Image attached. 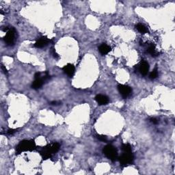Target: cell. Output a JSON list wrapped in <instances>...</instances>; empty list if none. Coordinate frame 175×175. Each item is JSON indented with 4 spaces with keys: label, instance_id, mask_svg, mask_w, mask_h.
<instances>
[{
    "label": "cell",
    "instance_id": "6da1fadb",
    "mask_svg": "<svg viewBox=\"0 0 175 175\" xmlns=\"http://www.w3.org/2000/svg\"><path fill=\"white\" fill-rule=\"evenodd\" d=\"M36 148V143L33 140H24L21 141L16 146V154H21L23 152L32 151Z\"/></svg>",
    "mask_w": 175,
    "mask_h": 175
},
{
    "label": "cell",
    "instance_id": "7a4b0ae2",
    "mask_svg": "<svg viewBox=\"0 0 175 175\" xmlns=\"http://www.w3.org/2000/svg\"><path fill=\"white\" fill-rule=\"evenodd\" d=\"M60 149V144L58 143H53L51 144H48L46 146L43 147L40 153L41 154L43 160L49 159L53 154L57 153Z\"/></svg>",
    "mask_w": 175,
    "mask_h": 175
},
{
    "label": "cell",
    "instance_id": "3957f363",
    "mask_svg": "<svg viewBox=\"0 0 175 175\" xmlns=\"http://www.w3.org/2000/svg\"><path fill=\"white\" fill-rule=\"evenodd\" d=\"M103 152L105 155L111 161H114L118 158V151L116 147L112 145H107L103 150Z\"/></svg>",
    "mask_w": 175,
    "mask_h": 175
},
{
    "label": "cell",
    "instance_id": "277c9868",
    "mask_svg": "<svg viewBox=\"0 0 175 175\" xmlns=\"http://www.w3.org/2000/svg\"><path fill=\"white\" fill-rule=\"evenodd\" d=\"M133 160L134 157L132 153H124L119 157L120 163L122 167H126L127 165L131 164Z\"/></svg>",
    "mask_w": 175,
    "mask_h": 175
},
{
    "label": "cell",
    "instance_id": "5b68a950",
    "mask_svg": "<svg viewBox=\"0 0 175 175\" xmlns=\"http://www.w3.org/2000/svg\"><path fill=\"white\" fill-rule=\"evenodd\" d=\"M15 29L14 28H10L6 31V36H4V41L8 45H14L15 40Z\"/></svg>",
    "mask_w": 175,
    "mask_h": 175
},
{
    "label": "cell",
    "instance_id": "8992f818",
    "mask_svg": "<svg viewBox=\"0 0 175 175\" xmlns=\"http://www.w3.org/2000/svg\"><path fill=\"white\" fill-rule=\"evenodd\" d=\"M118 89L120 94L122 95V98L127 99V97H129L132 93V89L131 87H129L128 86L126 85H122V84H119L118 86Z\"/></svg>",
    "mask_w": 175,
    "mask_h": 175
},
{
    "label": "cell",
    "instance_id": "52a82bcc",
    "mask_svg": "<svg viewBox=\"0 0 175 175\" xmlns=\"http://www.w3.org/2000/svg\"><path fill=\"white\" fill-rule=\"evenodd\" d=\"M63 70L69 77H72L75 74V68L73 64H68L63 67Z\"/></svg>",
    "mask_w": 175,
    "mask_h": 175
},
{
    "label": "cell",
    "instance_id": "ba28073f",
    "mask_svg": "<svg viewBox=\"0 0 175 175\" xmlns=\"http://www.w3.org/2000/svg\"><path fill=\"white\" fill-rule=\"evenodd\" d=\"M50 41H51V40L48 39L47 37H45V36H42V37L40 38V39L35 43L34 47H36V48H39V49L43 48V47H46L47 45L50 42Z\"/></svg>",
    "mask_w": 175,
    "mask_h": 175
},
{
    "label": "cell",
    "instance_id": "9c48e42d",
    "mask_svg": "<svg viewBox=\"0 0 175 175\" xmlns=\"http://www.w3.org/2000/svg\"><path fill=\"white\" fill-rule=\"evenodd\" d=\"M95 100H96V101L100 105H107V104L109 103V101H109L108 97L103 94L97 95L96 97H95Z\"/></svg>",
    "mask_w": 175,
    "mask_h": 175
},
{
    "label": "cell",
    "instance_id": "30bf717a",
    "mask_svg": "<svg viewBox=\"0 0 175 175\" xmlns=\"http://www.w3.org/2000/svg\"><path fill=\"white\" fill-rule=\"evenodd\" d=\"M139 71L142 75H146L149 70V64L148 62L143 61L139 65Z\"/></svg>",
    "mask_w": 175,
    "mask_h": 175
},
{
    "label": "cell",
    "instance_id": "8fae6325",
    "mask_svg": "<svg viewBox=\"0 0 175 175\" xmlns=\"http://www.w3.org/2000/svg\"><path fill=\"white\" fill-rule=\"evenodd\" d=\"M45 82L44 79H43L42 76L40 78L35 79V80L33 81L32 85H31V88L34 90H38L42 87L43 84Z\"/></svg>",
    "mask_w": 175,
    "mask_h": 175
},
{
    "label": "cell",
    "instance_id": "7c38bea8",
    "mask_svg": "<svg viewBox=\"0 0 175 175\" xmlns=\"http://www.w3.org/2000/svg\"><path fill=\"white\" fill-rule=\"evenodd\" d=\"M99 51L101 55L105 56L111 51V47L110 46H108V45L103 43V44L99 46Z\"/></svg>",
    "mask_w": 175,
    "mask_h": 175
},
{
    "label": "cell",
    "instance_id": "4fadbf2b",
    "mask_svg": "<svg viewBox=\"0 0 175 175\" xmlns=\"http://www.w3.org/2000/svg\"><path fill=\"white\" fill-rule=\"evenodd\" d=\"M147 51H148V53L151 54V55L153 57H157V56H159V53L156 51L155 47H154V45H151V46L148 48Z\"/></svg>",
    "mask_w": 175,
    "mask_h": 175
},
{
    "label": "cell",
    "instance_id": "5bb4252c",
    "mask_svg": "<svg viewBox=\"0 0 175 175\" xmlns=\"http://www.w3.org/2000/svg\"><path fill=\"white\" fill-rule=\"evenodd\" d=\"M135 28H136V29H138L139 32H140L141 34H144L147 33L148 31H148L147 28L143 24L138 23V25H136L135 26Z\"/></svg>",
    "mask_w": 175,
    "mask_h": 175
},
{
    "label": "cell",
    "instance_id": "9a60e30c",
    "mask_svg": "<svg viewBox=\"0 0 175 175\" xmlns=\"http://www.w3.org/2000/svg\"><path fill=\"white\" fill-rule=\"evenodd\" d=\"M122 150L124 153H132V149L130 144H124L122 145Z\"/></svg>",
    "mask_w": 175,
    "mask_h": 175
},
{
    "label": "cell",
    "instance_id": "2e32d148",
    "mask_svg": "<svg viewBox=\"0 0 175 175\" xmlns=\"http://www.w3.org/2000/svg\"><path fill=\"white\" fill-rule=\"evenodd\" d=\"M157 77H158V70H157V68L155 67L154 68V69H153V71L151 72L149 77L151 79H154Z\"/></svg>",
    "mask_w": 175,
    "mask_h": 175
},
{
    "label": "cell",
    "instance_id": "e0dca14e",
    "mask_svg": "<svg viewBox=\"0 0 175 175\" xmlns=\"http://www.w3.org/2000/svg\"><path fill=\"white\" fill-rule=\"evenodd\" d=\"M97 139H98L99 140L101 141V142H107V138L105 135H97Z\"/></svg>",
    "mask_w": 175,
    "mask_h": 175
},
{
    "label": "cell",
    "instance_id": "ac0fdd59",
    "mask_svg": "<svg viewBox=\"0 0 175 175\" xmlns=\"http://www.w3.org/2000/svg\"><path fill=\"white\" fill-rule=\"evenodd\" d=\"M16 131H17V130L16 129H9V130H8L7 133L8 135H12V134H14Z\"/></svg>",
    "mask_w": 175,
    "mask_h": 175
},
{
    "label": "cell",
    "instance_id": "d6986e66",
    "mask_svg": "<svg viewBox=\"0 0 175 175\" xmlns=\"http://www.w3.org/2000/svg\"><path fill=\"white\" fill-rule=\"evenodd\" d=\"M151 122H152V123H153V124H157L158 123V120L157 119H155V118H152V119H151Z\"/></svg>",
    "mask_w": 175,
    "mask_h": 175
},
{
    "label": "cell",
    "instance_id": "ffe728a7",
    "mask_svg": "<svg viewBox=\"0 0 175 175\" xmlns=\"http://www.w3.org/2000/svg\"><path fill=\"white\" fill-rule=\"evenodd\" d=\"M1 70H3V72H4V74H5V75H7L8 74V70H7V69H6V67H4V66L3 64H1Z\"/></svg>",
    "mask_w": 175,
    "mask_h": 175
},
{
    "label": "cell",
    "instance_id": "44dd1931",
    "mask_svg": "<svg viewBox=\"0 0 175 175\" xmlns=\"http://www.w3.org/2000/svg\"><path fill=\"white\" fill-rule=\"evenodd\" d=\"M53 53V57H54V58H55L57 59V58H59L58 54L56 53L55 50H53V53Z\"/></svg>",
    "mask_w": 175,
    "mask_h": 175
},
{
    "label": "cell",
    "instance_id": "7402d4cb",
    "mask_svg": "<svg viewBox=\"0 0 175 175\" xmlns=\"http://www.w3.org/2000/svg\"><path fill=\"white\" fill-rule=\"evenodd\" d=\"M60 102H58V101H52L51 103V105H57L58 104H60Z\"/></svg>",
    "mask_w": 175,
    "mask_h": 175
}]
</instances>
